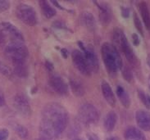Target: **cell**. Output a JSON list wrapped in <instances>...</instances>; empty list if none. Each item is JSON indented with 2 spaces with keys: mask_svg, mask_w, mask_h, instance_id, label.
<instances>
[{
  "mask_svg": "<svg viewBox=\"0 0 150 140\" xmlns=\"http://www.w3.org/2000/svg\"><path fill=\"white\" fill-rule=\"evenodd\" d=\"M40 4V9L44 16L48 18V19H50L52 18L54 16H56L57 14V12L55 10V8H53L50 4H49V2L47 1H45V0H42V1H40L39 2Z\"/></svg>",
  "mask_w": 150,
  "mask_h": 140,
  "instance_id": "44dd1931",
  "label": "cell"
},
{
  "mask_svg": "<svg viewBox=\"0 0 150 140\" xmlns=\"http://www.w3.org/2000/svg\"><path fill=\"white\" fill-rule=\"evenodd\" d=\"M71 58H72V62H73L74 66L81 74L86 76H89L92 74L90 72L85 55L82 52V51L77 50V49L73 50V52H71Z\"/></svg>",
  "mask_w": 150,
  "mask_h": 140,
  "instance_id": "9c48e42d",
  "label": "cell"
},
{
  "mask_svg": "<svg viewBox=\"0 0 150 140\" xmlns=\"http://www.w3.org/2000/svg\"><path fill=\"white\" fill-rule=\"evenodd\" d=\"M17 18L29 26H35L38 23V16L35 10L28 4H19L16 9Z\"/></svg>",
  "mask_w": 150,
  "mask_h": 140,
  "instance_id": "8992f818",
  "label": "cell"
},
{
  "mask_svg": "<svg viewBox=\"0 0 150 140\" xmlns=\"http://www.w3.org/2000/svg\"><path fill=\"white\" fill-rule=\"evenodd\" d=\"M13 72L20 78H25L28 76V68L25 62H20L13 64Z\"/></svg>",
  "mask_w": 150,
  "mask_h": 140,
  "instance_id": "7402d4cb",
  "label": "cell"
},
{
  "mask_svg": "<svg viewBox=\"0 0 150 140\" xmlns=\"http://www.w3.org/2000/svg\"><path fill=\"white\" fill-rule=\"evenodd\" d=\"M79 46L81 48V51L85 55V59L87 62V64L89 66L91 73H97L99 70V62L97 54L92 47H85L84 44L79 41L78 42Z\"/></svg>",
  "mask_w": 150,
  "mask_h": 140,
  "instance_id": "ba28073f",
  "label": "cell"
},
{
  "mask_svg": "<svg viewBox=\"0 0 150 140\" xmlns=\"http://www.w3.org/2000/svg\"><path fill=\"white\" fill-rule=\"evenodd\" d=\"M135 120L140 129L150 131V112L145 110H139L135 113Z\"/></svg>",
  "mask_w": 150,
  "mask_h": 140,
  "instance_id": "4fadbf2b",
  "label": "cell"
},
{
  "mask_svg": "<svg viewBox=\"0 0 150 140\" xmlns=\"http://www.w3.org/2000/svg\"><path fill=\"white\" fill-rule=\"evenodd\" d=\"M93 3L96 4L98 10H99V21L103 25H108L112 18V10L110 6L104 2H98L93 1Z\"/></svg>",
  "mask_w": 150,
  "mask_h": 140,
  "instance_id": "7c38bea8",
  "label": "cell"
},
{
  "mask_svg": "<svg viewBox=\"0 0 150 140\" xmlns=\"http://www.w3.org/2000/svg\"><path fill=\"white\" fill-rule=\"evenodd\" d=\"M68 113L66 108L57 103L46 105L42 112L40 124L41 138L53 140L61 135L68 124Z\"/></svg>",
  "mask_w": 150,
  "mask_h": 140,
  "instance_id": "6da1fadb",
  "label": "cell"
},
{
  "mask_svg": "<svg viewBox=\"0 0 150 140\" xmlns=\"http://www.w3.org/2000/svg\"><path fill=\"white\" fill-rule=\"evenodd\" d=\"M122 16L124 18H128L130 16V9L128 8H122Z\"/></svg>",
  "mask_w": 150,
  "mask_h": 140,
  "instance_id": "f546056e",
  "label": "cell"
},
{
  "mask_svg": "<svg viewBox=\"0 0 150 140\" xmlns=\"http://www.w3.org/2000/svg\"><path fill=\"white\" fill-rule=\"evenodd\" d=\"M149 85H150V79H149Z\"/></svg>",
  "mask_w": 150,
  "mask_h": 140,
  "instance_id": "60d3db41",
  "label": "cell"
},
{
  "mask_svg": "<svg viewBox=\"0 0 150 140\" xmlns=\"http://www.w3.org/2000/svg\"><path fill=\"white\" fill-rule=\"evenodd\" d=\"M105 140H119L117 137H108Z\"/></svg>",
  "mask_w": 150,
  "mask_h": 140,
  "instance_id": "d590c367",
  "label": "cell"
},
{
  "mask_svg": "<svg viewBox=\"0 0 150 140\" xmlns=\"http://www.w3.org/2000/svg\"><path fill=\"white\" fill-rule=\"evenodd\" d=\"M122 76L124 77V79L127 81V82H131L133 80V74H132V71L131 69L126 66L125 67L122 68Z\"/></svg>",
  "mask_w": 150,
  "mask_h": 140,
  "instance_id": "d4e9b609",
  "label": "cell"
},
{
  "mask_svg": "<svg viewBox=\"0 0 150 140\" xmlns=\"http://www.w3.org/2000/svg\"><path fill=\"white\" fill-rule=\"evenodd\" d=\"M139 10L140 12L142 20L145 25V27L148 30H150V13L146 3L140 2L139 4Z\"/></svg>",
  "mask_w": 150,
  "mask_h": 140,
  "instance_id": "ffe728a7",
  "label": "cell"
},
{
  "mask_svg": "<svg viewBox=\"0 0 150 140\" xmlns=\"http://www.w3.org/2000/svg\"><path fill=\"white\" fill-rule=\"evenodd\" d=\"M46 67H47V69H48L49 71H52L53 70V64H52L50 62H49V61H46Z\"/></svg>",
  "mask_w": 150,
  "mask_h": 140,
  "instance_id": "d6a6232c",
  "label": "cell"
},
{
  "mask_svg": "<svg viewBox=\"0 0 150 140\" xmlns=\"http://www.w3.org/2000/svg\"><path fill=\"white\" fill-rule=\"evenodd\" d=\"M117 95L119 100H120L121 103L124 107H130V103H131L130 95L122 85H118L117 87Z\"/></svg>",
  "mask_w": 150,
  "mask_h": 140,
  "instance_id": "ac0fdd59",
  "label": "cell"
},
{
  "mask_svg": "<svg viewBox=\"0 0 150 140\" xmlns=\"http://www.w3.org/2000/svg\"><path fill=\"white\" fill-rule=\"evenodd\" d=\"M73 140H83L82 139H74Z\"/></svg>",
  "mask_w": 150,
  "mask_h": 140,
  "instance_id": "ab89813d",
  "label": "cell"
},
{
  "mask_svg": "<svg viewBox=\"0 0 150 140\" xmlns=\"http://www.w3.org/2000/svg\"><path fill=\"white\" fill-rule=\"evenodd\" d=\"M49 85L55 92L62 96H66L68 94V85L62 76L53 74L49 76Z\"/></svg>",
  "mask_w": 150,
  "mask_h": 140,
  "instance_id": "30bf717a",
  "label": "cell"
},
{
  "mask_svg": "<svg viewBox=\"0 0 150 140\" xmlns=\"http://www.w3.org/2000/svg\"><path fill=\"white\" fill-rule=\"evenodd\" d=\"M5 103H6V102H5V98H4V95H2L0 93V107H4Z\"/></svg>",
  "mask_w": 150,
  "mask_h": 140,
  "instance_id": "836d02e7",
  "label": "cell"
},
{
  "mask_svg": "<svg viewBox=\"0 0 150 140\" xmlns=\"http://www.w3.org/2000/svg\"><path fill=\"white\" fill-rule=\"evenodd\" d=\"M4 53L12 64L25 62L29 57V50L24 43L12 44L4 48Z\"/></svg>",
  "mask_w": 150,
  "mask_h": 140,
  "instance_id": "5b68a950",
  "label": "cell"
},
{
  "mask_svg": "<svg viewBox=\"0 0 150 140\" xmlns=\"http://www.w3.org/2000/svg\"><path fill=\"white\" fill-rule=\"evenodd\" d=\"M9 132L7 129H0V140H8Z\"/></svg>",
  "mask_w": 150,
  "mask_h": 140,
  "instance_id": "83f0119b",
  "label": "cell"
},
{
  "mask_svg": "<svg viewBox=\"0 0 150 140\" xmlns=\"http://www.w3.org/2000/svg\"><path fill=\"white\" fill-rule=\"evenodd\" d=\"M137 93H138V97L140 99V101L142 102V103L147 108H150V97L145 93L144 92L143 90L141 89H138V91H137Z\"/></svg>",
  "mask_w": 150,
  "mask_h": 140,
  "instance_id": "cb8c5ba5",
  "label": "cell"
},
{
  "mask_svg": "<svg viewBox=\"0 0 150 140\" xmlns=\"http://www.w3.org/2000/svg\"><path fill=\"white\" fill-rule=\"evenodd\" d=\"M10 8V3L5 0H0V13L6 12Z\"/></svg>",
  "mask_w": 150,
  "mask_h": 140,
  "instance_id": "4316f807",
  "label": "cell"
},
{
  "mask_svg": "<svg viewBox=\"0 0 150 140\" xmlns=\"http://www.w3.org/2000/svg\"><path fill=\"white\" fill-rule=\"evenodd\" d=\"M134 26H135V28L137 29V30L139 32V34L142 36H144V29H143L142 23H141L139 18L138 16H137L136 14H134Z\"/></svg>",
  "mask_w": 150,
  "mask_h": 140,
  "instance_id": "484cf974",
  "label": "cell"
},
{
  "mask_svg": "<svg viewBox=\"0 0 150 140\" xmlns=\"http://www.w3.org/2000/svg\"><path fill=\"white\" fill-rule=\"evenodd\" d=\"M12 140H14V139H12Z\"/></svg>",
  "mask_w": 150,
  "mask_h": 140,
  "instance_id": "b9f144b4",
  "label": "cell"
},
{
  "mask_svg": "<svg viewBox=\"0 0 150 140\" xmlns=\"http://www.w3.org/2000/svg\"><path fill=\"white\" fill-rule=\"evenodd\" d=\"M14 130L16 131L17 135L20 137L21 139L26 140L29 138V132L27 129L21 124H16L14 126Z\"/></svg>",
  "mask_w": 150,
  "mask_h": 140,
  "instance_id": "603a6c76",
  "label": "cell"
},
{
  "mask_svg": "<svg viewBox=\"0 0 150 140\" xmlns=\"http://www.w3.org/2000/svg\"><path fill=\"white\" fill-rule=\"evenodd\" d=\"M78 116L82 123L89 125L98 123L100 115L96 107L90 103H85L79 108Z\"/></svg>",
  "mask_w": 150,
  "mask_h": 140,
  "instance_id": "52a82bcc",
  "label": "cell"
},
{
  "mask_svg": "<svg viewBox=\"0 0 150 140\" xmlns=\"http://www.w3.org/2000/svg\"><path fill=\"white\" fill-rule=\"evenodd\" d=\"M2 67H3V65L0 63V71H1V70H2Z\"/></svg>",
  "mask_w": 150,
  "mask_h": 140,
  "instance_id": "f35d334b",
  "label": "cell"
},
{
  "mask_svg": "<svg viewBox=\"0 0 150 140\" xmlns=\"http://www.w3.org/2000/svg\"><path fill=\"white\" fill-rule=\"evenodd\" d=\"M24 36L21 30L10 22L0 23V47L4 48L8 45L24 43Z\"/></svg>",
  "mask_w": 150,
  "mask_h": 140,
  "instance_id": "3957f363",
  "label": "cell"
},
{
  "mask_svg": "<svg viewBox=\"0 0 150 140\" xmlns=\"http://www.w3.org/2000/svg\"><path fill=\"white\" fill-rule=\"evenodd\" d=\"M147 63H148V65L150 67V53L148 55V57H147Z\"/></svg>",
  "mask_w": 150,
  "mask_h": 140,
  "instance_id": "8d00e7d4",
  "label": "cell"
},
{
  "mask_svg": "<svg viewBox=\"0 0 150 140\" xmlns=\"http://www.w3.org/2000/svg\"><path fill=\"white\" fill-rule=\"evenodd\" d=\"M36 140H48V139H44V138H40V139H36Z\"/></svg>",
  "mask_w": 150,
  "mask_h": 140,
  "instance_id": "74e56055",
  "label": "cell"
},
{
  "mask_svg": "<svg viewBox=\"0 0 150 140\" xmlns=\"http://www.w3.org/2000/svg\"><path fill=\"white\" fill-rule=\"evenodd\" d=\"M101 55L108 73L111 76H116L118 70L123 68V62L119 50L113 44L103 43L101 47Z\"/></svg>",
  "mask_w": 150,
  "mask_h": 140,
  "instance_id": "7a4b0ae2",
  "label": "cell"
},
{
  "mask_svg": "<svg viewBox=\"0 0 150 140\" xmlns=\"http://www.w3.org/2000/svg\"><path fill=\"white\" fill-rule=\"evenodd\" d=\"M131 38H132V42L134 46H138L139 44H140V40H139V37L137 34H135V33L132 34Z\"/></svg>",
  "mask_w": 150,
  "mask_h": 140,
  "instance_id": "f1b7e54d",
  "label": "cell"
},
{
  "mask_svg": "<svg viewBox=\"0 0 150 140\" xmlns=\"http://www.w3.org/2000/svg\"><path fill=\"white\" fill-rule=\"evenodd\" d=\"M112 40L114 46L117 49H121V51L124 53L126 58L130 64L136 65L138 63L137 57L134 54V51L131 48L130 43L122 30L118 28L114 30L112 32Z\"/></svg>",
  "mask_w": 150,
  "mask_h": 140,
  "instance_id": "277c9868",
  "label": "cell"
},
{
  "mask_svg": "<svg viewBox=\"0 0 150 140\" xmlns=\"http://www.w3.org/2000/svg\"><path fill=\"white\" fill-rule=\"evenodd\" d=\"M117 122V115L114 111L109 112L103 120V126L108 132L112 131Z\"/></svg>",
  "mask_w": 150,
  "mask_h": 140,
  "instance_id": "e0dca14e",
  "label": "cell"
},
{
  "mask_svg": "<svg viewBox=\"0 0 150 140\" xmlns=\"http://www.w3.org/2000/svg\"><path fill=\"white\" fill-rule=\"evenodd\" d=\"M69 84L71 90L72 91L74 95H76V97H82L85 94V88L80 80L71 79Z\"/></svg>",
  "mask_w": 150,
  "mask_h": 140,
  "instance_id": "d6986e66",
  "label": "cell"
},
{
  "mask_svg": "<svg viewBox=\"0 0 150 140\" xmlns=\"http://www.w3.org/2000/svg\"><path fill=\"white\" fill-rule=\"evenodd\" d=\"M13 106L16 111L24 116H30L31 113V107L27 98L23 93H17L13 98Z\"/></svg>",
  "mask_w": 150,
  "mask_h": 140,
  "instance_id": "8fae6325",
  "label": "cell"
},
{
  "mask_svg": "<svg viewBox=\"0 0 150 140\" xmlns=\"http://www.w3.org/2000/svg\"><path fill=\"white\" fill-rule=\"evenodd\" d=\"M87 138H88V140H99L97 134H95L93 133H89L87 134Z\"/></svg>",
  "mask_w": 150,
  "mask_h": 140,
  "instance_id": "1f68e13d",
  "label": "cell"
},
{
  "mask_svg": "<svg viewBox=\"0 0 150 140\" xmlns=\"http://www.w3.org/2000/svg\"><path fill=\"white\" fill-rule=\"evenodd\" d=\"M80 21L81 24L85 29L89 30V31H95L97 27V23L94 16L91 12H86V11L82 12L80 15Z\"/></svg>",
  "mask_w": 150,
  "mask_h": 140,
  "instance_id": "5bb4252c",
  "label": "cell"
},
{
  "mask_svg": "<svg viewBox=\"0 0 150 140\" xmlns=\"http://www.w3.org/2000/svg\"><path fill=\"white\" fill-rule=\"evenodd\" d=\"M53 27H56V28H58V29H64L66 27L65 24H63L62 21H59L53 22Z\"/></svg>",
  "mask_w": 150,
  "mask_h": 140,
  "instance_id": "4dcf8cb0",
  "label": "cell"
},
{
  "mask_svg": "<svg viewBox=\"0 0 150 140\" xmlns=\"http://www.w3.org/2000/svg\"><path fill=\"white\" fill-rule=\"evenodd\" d=\"M101 89L106 102L111 107H114L116 106V97L110 84L107 81H103L101 84Z\"/></svg>",
  "mask_w": 150,
  "mask_h": 140,
  "instance_id": "9a60e30c",
  "label": "cell"
},
{
  "mask_svg": "<svg viewBox=\"0 0 150 140\" xmlns=\"http://www.w3.org/2000/svg\"><path fill=\"white\" fill-rule=\"evenodd\" d=\"M61 52L64 58H67V56H68V52H67V49H65V48H62Z\"/></svg>",
  "mask_w": 150,
  "mask_h": 140,
  "instance_id": "e575fe53",
  "label": "cell"
},
{
  "mask_svg": "<svg viewBox=\"0 0 150 140\" xmlns=\"http://www.w3.org/2000/svg\"><path fill=\"white\" fill-rule=\"evenodd\" d=\"M125 140H147L144 133L136 127L130 126L125 130L124 133Z\"/></svg>",
  "mask_w": 150,
  "mask_h": 140,
  "instance_id": "2e32d148",
  "label": "cell"
}]
</instances>
